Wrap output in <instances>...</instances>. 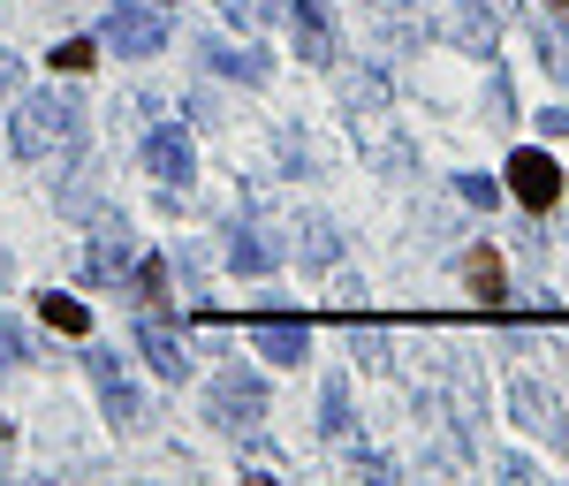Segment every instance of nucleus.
<instances>
[{
  "instance_id": "nucleus-1",
  "label": "nucleus",
  "mask_w": 569,
  "mask_h": 486,
  "mask_svg": "<svg viewBox=\"0 0 569 486\" xmlns=\"http://www.w3.org/2000/svg\"><path fill=\"white\" fill-rule=\"evenodd\" d=\"M509 190H517V205L547 213V205L562 198V161H555V153H517V161H509Z\"/></svg>"
},
{
  "instance_id": "nucleus-2",
  "label": "nucleus",
  "mask_w": 569,
  "mask_h": 486,
  "mask_svg": "<svg viewBox=\"0 0 569 486\" xmlns=\"http://www.w3.org/2000/svg\"><path fill=\"white\" fill-rule=\"evenodd\" d=\"M463 282H471V297L494 305V297H501V259H494V251H471V259H463Z\"/></svg>"
},
{
  "instance_id": "nucleus-3",
  "label": "nucleus",
  "mask_w": 569,
  "mask_h": 486,
  "mask_svg": "<svg viewBox=\"0 0 569 486\" xmlns=\"http://www.w3.org/2000/svg\"><path fill=\"white\" fill-rule=\"evenodd\" d=\"M38 312H46V327H61V334H84V327H92V312H84L76 297H46Z\"/></svg>"
},
{
  "instance_id": "nucleus-4",
  "label": "nucleus",
  "mask_w": 569,
  "mask_h": 486,
  "mask_svg": "<svg viewBox=\"0 0 569 486\" xmlns=\"http://www.w3.org/2000/svg\"><path fill=\"white\" fill-rule=\"evenodd\" d=\"M92 61H99V46H92V38H69V46L54 54V69H92Z\"/></svg>"
},
{
  "instance_id": "nucleus-5",
  "label": "nucleus",
  "mask_w": 569,
  "mask_h": 486,
  "mask_svg": "<svg viewBox=\"0 0 569 486\" xmlns=\"http://www.w3.org/2000/svg\"><path fill=\"white\" fill-rule=\"evenodd\" d=\"M555 8H562V15H569V0H555Z\"/></svg>"
}]
</instances>
